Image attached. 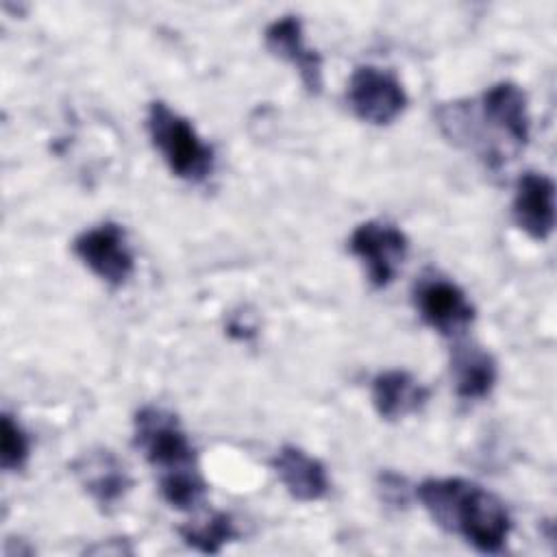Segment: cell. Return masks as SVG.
I'll use <instances>...</instances> for the list:
<instances>
[{
    "label": "cell",
    "instance_id": "1",
    "mask_svg": "<svg viewBox=\"0 0 557 557\" xmlns=\"http://www.w3.org/2000/svg\"><path fill=\"white\" fill-rule=\"evenodd\" d=\"M442 133L457 146L474 152L490 170H498L509 154L527 146L531 117L520 85L500 81L479 100H455L437 109Z\"/></svg>",
    "mask_w": 557,
    "mask_h": 557
},
{
    "label": "cell",
    "instance_id": "2",
    "mask_svg": "<svg viewBox=\"0 0 557 557\" xmlns=\"http://www.w3.org/2000/svg\"><path fill=\"white\" fill-rule=\"evenodd\" d=\"M431 520L459 537L479 553L496 555L505 548L511 533V518L505 503L490 490L459 476L424 479L416 487Z\"/></svg>",
    "mask_w": 557,
    "mask_h": 557
},
{
    "label": "cell",
    "instance_id": "3",
    "mask_svg": "<svg viewBox=\"0 0 557 557\" xmlns=\"http://www.w3.org/2000/svg\"><path fill=\"white\" fill-rule=\"evenodd\" d=\"M146 128L152 146L174 176L189 183H202L213 174V148L202 141V137L187 117L170 109L165 102H150Z\"/></svg>",
    "mask_w": 557,
    "mask_h": 557
},
{
    "label": "cell",
    "instance_id": "4",
    "mask_svg": "<svg viewBox=\"0 0 557 557\" xmlns=\"http://www.w3.org/2000/svg\"><path fill=\"white\" fill-rule=\"evenodd\" d=\"M133 446L159 472V476L196 470V450L176 413L146 405L133 418Z\"/></svg>",
    "mask_w": 557,
    "mask_h": 557
},
{
    "label": "cell",
    "instance_id": "5",
    "mask_svg": "<svg viewBox=\"0 0 557 557\" xmlns=\"http://www.w3.org/2000/svg\"><path fill=\"white\" fill-rule=\"evenodd\" d=\"M346 100L361 122L385 126L405 111L407 91L394 72L376 65H359L348 78Z\"/></svg>",
    "mask_w": 557,
    "mask_h": 557
},
{
    "label": "cell",
    "instance_id": "6",
    "mask_svg": "<svg viewBox=\"0 0 557 557\" xmlns=\"http://www.w3.org/2000/svg\"><path fill=\"white\" fill-rule=\"evenodd\" d=\"M348 248L361 261L370 285L383 289L396 278L409 252V239L389 222L368 220L352 231Z\"/></svg>",
    "mask_w": 557,
    "mask_h": 557
},
{
    "label": "cell",
    "instance_id": "7",
    "mask_svg": "<svg viewBox=\"0 0 557 557\" xmlns=\"http://www.w3.org/2000/svg\"><path fill=\"white\" fill-rule=\"evenodd\" d=\"M74 255L81 263L111 287H122L135 272V257L126 233L115 222H102L83 231L72 242Z\"/></svg>",
    "mask_w": 557,
    "mask_h": 557
},
{
    "label": "cell",
    "instance_id": "8",
    "mask_svg": "<svg viewBox=\"0 0 557 557\" xmlns=\"http://www.w3.org/2000/svg\"><path fill=\"white\" fill-rule=\"evenodd\" d=\"M413 305L422 322L444 337L463 335L476 315L466 292L440 274L422 276L413 285Z\"/></svg>",
    "mask_w": 557,
    "mask_h": 557
},
{
    "label": "cell",
    "instance_id": "9",
    "mask_svg": "<svg viewBox=\"0 0 557 557\" xmlns=\"http://www.w3.org/2000/svg\"><path fill=\"white\" fill-rule=\"evenodd\" d=\"M72 472L98 509H115L128 494L133 481L126 466L109 448H89L72 461Z\"/></svg>",
    "mask_w": 557,
    "mask_h": 557
},
{
    "label": "cell",
    "instance_id": "10",
    "mask_svg": "<svg viewBox=\"0 0 557 557\" xmlns=\"http://www.w3.org/2000/svg\"><path fill=\"white\" fill-rule=\"evenodd\" d=\"M516 224L535 242H546L555 228V183L542 172H524L513 187Z\"/></svg>",
    "mask_w": 557,
    "mask_h": 557
},
{
    "label": "cell",
    "instance_id": "11",
    "mask_svg": "<svg viewBox=\"0 0 557 557\" xmlns=\"http://www.w3.org/2000/svg\"><path fill=\"white\" fill-rule=\"evenodd\" d=\"M263 39L265 48L274 57L292 63L298 70V76L311 96L322 91V57L305 44L302 22L296 15H283L268 24Z\"/></svg>",
    "mask_w": 557,
    "mask_h": 557
},
{
    "label": "cell",
    "instance_id": "12",
    "mask_svg": "<svg viewBox=\"0 0 557 557\" xmlns=\"http://www.w3.org/2000/svg\"><path fill=\"white\" fill-rule=\"evenodd\" d=\"M274 474L287 490V494L302 503H313L326 496L331 481L324 463L318 457H311L298 446L285 444L276 450L270 461Z\"/></svg>",
    "mask_w": 557,
    "mask_h": 557
},
{
    "label": "cell",
    "instance_id": "13",
    "mask_svg": "<svg viewBox=\"0 0 557 557\" xmlns=\"http://www.w3.org/2000/svg\"><path fill=\"white\" fill-rule=\"evenodd\" d=\"M429 400V387H424L407 370H385L372 379V405L383 420H403L418 413Z\"/></svg>",
    "mask_w": 557,
    "mask_h": 557
},
{
    "label": "cell",
    "instance_id": "14",
    "mask_svg": "<svg viewBox=\"0 0 557 557\" xmlns=\"http://www.w3.org/2000/svg\"><path fill=\"white\" fill-rule=\"evenodd\" d=\"M450 376L455 394L463 400L490 396L498 379V363L490 350L479 344H457L450 357Z\"/></svg>",
    "mask_w": 557,
    "mask_h": 557
},
{
    "label": "cell",
    "instance_id": "15",
    "mask_svg": "<svg viewBox=\"0 0 557 557\" xmlns=\"http://www.w3.org/2000/svg\"><path fill=\"white\" fill-rule=\"evenodd\" d=\"M178 533L187 546L200 553H220L224 544L239 535L233 518L224 511H215L202 520L187 522L178 529Z\"/></svg>",
    "mask_w": 557,
    "mask_h": 557
},
{
    "label": "cell",
    "instance_id": "16",
    "mask_svg": "<svg viewBox=\"0 0 557 557\" xmlns=\"http://www.w3.org/2000/svg\"><path fill=\"white\" fill-rule=\"evenodd\" d=\"M159 492L170 507L187 511L202 503L207 494V481L200 474V468L174 472V474L159 476Z\"/></svg>",
    "mask_w": 557,
    "mask_h": 557
},
{
    "label": "cell",
    "instance_id": "17",
    "mask_svg": "<svg viewBox=\"0 0 557 557\" xmlns=\"http://www.w3.org/2000/svg\"><path fill=\"white\" fill-rule=\"evenodd\" d=\"M30 455V440L26 431L9 413L2 416L0 426V463L4 470H20Z\"/></svg>",
    "mask_w": 557,
    "mask_h": 557
},
{
    "label": "cell",
    "instance_id": "18",
    "mask_svg": "<svg viewBox=\"0 0 557 557\" xmlns=\"http://www.w3.org/2000/svg\"><path fill=\"white\" fill-rule=\"evenodd\" d=\"M379 492L381 498L394 507H403L409 500V487L405 476L396 474V472H381L379 474Z\"/></svg>",
    "mask_w": 557,
    "mask_h": 557
}]
</instances>
